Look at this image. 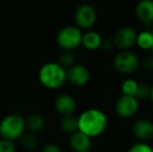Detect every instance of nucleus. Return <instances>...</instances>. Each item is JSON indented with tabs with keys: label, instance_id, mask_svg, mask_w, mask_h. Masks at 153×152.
<instances>
[{
	"label": "nucleus",
	"instance_id": "nucleus-4",
	"mask_svg": "<svg viewBox=\"0 0 153 152\" xmlns=\"http://www.w3.org/2000/svg\"><path fill=\"white\" fill-rule=\"evenodd\" d=\"M82 30L76 25H67L57 31L55 41L64 51H73L81 46Z\"/></svg>",
	"mask_w": 153,
	"mask_h": 152
},
{
	"label": "nucleus",
	"instance_id": "nucleus-13",
	"mask_svg": "<svg viewBox=\"0 0 153 152\" xmlns=\"http://www.w3.org/2000/svg\"><path fill=\"white\" fill-rule=\"evenodd\" d=\"M69 145L73 152H90L92 149V139L77 130L70 134Z\"/></svg>",
	"mask_w": 153,
	"mask_h": 152
},
{
	"label": "nucleus",
	"instance_id": "nucleus-14",
	"mask_svg": "<svg viewBox=\"0 0 153 152\" xmlns=\"http://www.w3.org/2000/svg\"><path fill=\"white\" fill-rule=\"evenodd\" d=\"M102 40L103 39L100 33L95 30H92V29H89L85 33H82L81 46L89 51L98 50V49H100Z\"/></svg>",
	"mask_w": 153,
	"mask_h": 152
},
{
	"label": "nucleus",
	"instance_id": "nucleus-23",
	"mask_svg": "<svg viewBox=\"0 0 153 152\" xmlns=\"http://www.w3.org/2000/svg\"><path fill=\"white\" fill-rule=\"evenodd\" d=\"M0 152H16V144L14 141L5 139L0 140Z\"/></svg>",
	"mask_w": 153,
	"mask_h": 152
},
{
	"label": "nucleus",
	"instance_id": "nucleus-3",
	"mask_svg": "<svg viewBox=\"0 0 153 152\" xmlns=\"http://www.w3.org/2000/svg\"><path fill=\"white\" fill-rule=\"evenodd\" d=\"M26 131L25 118L18 114H10L0 121V136L10 141L19 140Z\"/></svg>",
	"mask_w": 153,
	"mask_h": 152
},
{
	"label": "nucleus",
	"instance_id": "nucleus-9",
	"mask_svg": "<svg viewBox=\"0 0 153 152\" xmlns=\"http://www.w3.org/2000/svg\"><path fill=\"white\" fill-rule=\"evenodd\" d=\"M91 73L85 66L81 64H74L72 67L67 69V81L77 87H85L89 83Z\"/></svg>",
	"mask_w": 153,
	"mask_h": 152
},
{
	"label": "nucleus",
	"instance_id": "nucleus-10",
	"mask_svg": "<svg viewBox=\"0 0 153 152\" xmlns=\"http://www.w3.org/2000/svg\"><path fill=\"white\" fill-rule=\"evenodd\" d=\"M132 133L140 142L153 140V122L147 119H139L132 125Z\"/></svg>",
	"mask_w": 153,
	"mask_h": 152
},
{
	"label": "nucleus",
	"instance_id": "nucleus-15",
	"mask_svg": "<svg viewBox=\"0 0 153 152\" xmlns=\"http://www.w3.org/2000/svg\"><path fill=\"white\" fill-rule=\"evenodd\" d=\"M25 124H26V129L29 130V132L36 133L43 130L46 125L45 118L40 114H31L25 119Z\"/></svg>",
	"mask_w": 153,
	"mask_h": 152
},
{
	"label": "nucleus",
	"instance_id": "nucleus-18",
	"mask_svg": "<svg viewBox=\"0 0 153 152\" xmlns=\"http://www.w3.org/2000/svg\"><path fill=\"white\" fill-rule=\"evenodd\" d=\"M19 140H20L21 146L27 151L34 150V149H36V147L39 145L38 139H36V136L32 132H24L23 136Z\"/></svg>",
	"mask_w": 153,
	"mask_h": 152
},
{
	"label": "nucleus",
	"instance_id": "nucleus-17",
	"mask_svg": "<svg viewBox=\"0 0 153 152\" xmlns=\"http://www.w3.org/2000/svg\"><path fill=\"white\" fill-rule=\"evenodd\" d=\"M59 127L62 131L67 134H72L73 132L77 131V117L74 115L62 116L59 122Z\"/></svg>",
	"mask_w": 153,
	"mask_h": 152
},
{
	"label": "nucleus",
	"instance_id": "nucleus-28",
	"mask_svg": "<svg viewBox=\"0 0 153 152\" xmlns=\"http://www.w3.org/2000/svg\"><path fill=\"white\" fill-rule=\"evenodd\" d=\"M150 51H151V55L153 56V45H152V47H151V50H150Z\"/></svg>",
	"mask_w": 153,
	"mask_h": 152
},
{
	"label": "nucleus",
	"instance_id": "nucleus-19",
	"mask_svg": "<svg viewBox=\"0 0 153 152\" xmlns=\"http://www.w3.org/2000/svg\"><path fill=\"white\" fill-rule=\"evenodd\" d=\"M137 85H139V81L135 80L133 78H126L122 82L121 90L122 94L126 96H135L137 90Z\"/></svg>",
	"mask_w": 153,
	"mask_h": 152
},
{
	"label": "nucleus",
	"instance_id": "nucleus-26",
	"mask_svg": "<svg viewBox=\"0 0 153 152\" xmlns=\"http://www.w3.org/2000/svg\"><path fill=\"white\" fill-rule=\"evenodd\" d=\"M114 47H115V45H114L113 40H111V39H103L102 43H101L100 49L102 51H104V52H108V51H111Z\"/></svg>",
	"mask_w": 153,
	"mask_h": 152
},
{
	"label": "nucleus",
	"instance_id": "nucleus-21",
	"mask_svg": "<svg viewBox=\"0 0 153 152\" xmlns=\"http://www.w3.org/2000/svg\"><path fill=\"white\" fill-rule=\"evenodd\" d=\"M134 97L139 101H143V100L150 98V85H147L146 82H139Z\"/></svg>",
	"mask_w": 153,
	"mask_h": 152
},
{
	"label": "nucleus",
	"instance_id": "nucleus-25",
	"mask_svg": "<svg viewBox=\"0 0 153 152\" xmlns=\"http://www.w3.org/2000/svg\"><path fill=\"white\" fill-rule=\"evenodd\" d=\"M41 152H62V149L54 143H47L42 147Z\"/></svg>",
	"mask_w": 153,
	"mask_h": 152
},
{
	"label": "nucleus",
	"instance_id": "nucleus-5",
	"mask_svg": "<svg viewBox=\"0 0 153 152\" xmlns=\"http://www.w3.org/2000/svg\"><path fill=\"white\" fill-rule=\"evenodd\" d=\"M140 59L134 52L129 50L120 51L116 54L113 61V66L117 72L123 75L132 74L139 69Z\"/></svg>",
	"mask_w": 153,
	"mask_h": 152
},
{
	"label": "nucleus",
	"instance_id": "nucleus-27",
	"mask_svg": "<svg viewBox=\"0 0 153 152\" xmlns=\"http://www.w3.org/2000/svg\"><path fill=\"white\" fill-rule=\"evenodd\" d=\"M150 99L153 102V85H150Z\"/></svg>",
	"mask_w": 153,
	"mask_h": 152
},
{
	"label": "nucleus",
	"instance_id": "nucleus-2",
	"mask_svg": "<svg viewBox=\"0 0 153 152\" xmlns=\"http://www.w3.org/2000/svg\"><path fill=\"white\" fill-rule=\"evenodd\" d=\"M40 83L48 90H59L67 82V69L57 62H48L40 68L38 73Z\"/></svg>",
	"mask_w": 153,
	"mask_h": 152
},
{
	"label": "nucleus",
	"instance_id": "nucleus-22",
	"mask_svg": "<svg viewBox=\"0 0 153 152\" xmlns=\"http://www.w3.org/2000/svg\"><path fill=\"white\" fill-rule=\"evenodd\" d=\"M127 152H153V147L145 142H139L133 144Z\"/></svg>",
	"mask_w": 153,
	"mask_h": 152
},
{
	"label": "nucleus",
	"instance_id": "nucleus-12",
	"mask_svg": "<svg viewBox=\"0 0 153 152\" xmlns=\"http://www.w3.org/2000/svg\"><path fill=\"white\" fill-rule=\"evenodd\" d=\"M135 16L146 26L153 25V0H140L135 5Z\"/></svg>",
	"mask_w": 153,
	"mask_h": 152
},
{
	"label": "nucleus",
	"instance_id": "nucleus-16",
	"mask_svg": "<svg viewBox=\"0 0 153 152\" xmlns=\"http://www.w3.org/2000/svg\"><path fill=\"white\" fill-rule=\"evenodd\" d=\"M135 45L141 50H151V47L153 45V33L151 30H147V29L140 31L139 33H137Z\"/></svg>",
	"mask_w": 153,
	"mask_h": 152
},
{
	"label": "nucleus",
	"instance_id": "nucleus-20",
	"mask_svg": "<svg viewBox=\"0 0 153 152\" xmlns=\"http://www.w3.org/2000/svg\"><path fill=\"white\" fill-rule=\"evenodd\" d=\"M57 63L62 66L65 69H69L74 64H76V57H75V54L72 51H62L61 55L59 56Z\"/></svg>",
	"mask_w": 153,
	"mask_h": 152
},
{
	"label": "nucleus",
	"instance_id": "nucleus-1",
	"mask_svg": "<svg viewBox=\"0 0 153 152\" xmlns=\"http://www.w3.org/2000/svg\"><path fill=\"white\" fill-rule=\"evenodd\" d=\"M108 120L103 110L88 108L77 117V130L91 139L100 136L106 130Z\"/></svg>",
	"mask_w": 153,
	"mask_h": 152
},
{
	"label": "nucleus",
	"instance_id": "nucleus-29",
	"mask_svg": "<svg viewBox=\"0 0 153 152\" xmlns=\"http://www.w3.org/2000/svg\"><path fill=\"white\" fill-rule=\"evenodd\" d=\"M151 31H152V33H153V25H152V29H151Z\"/></svg>",
	"mask_w": 153,
	"mask_h": 152
},
{
	"label": "nucleus",
	"instance_id": "nucleus-6",
	"mask_svg": "<svg viewBox=\"0 0 153 152\" xmlns=\"http://www.w3.org/2000/svg\"><path fill=\"white\" fill-rule=\"evenodd\" d=\"M75 25L81 30H89L97 21V12L90 4H81L76 8L74 14Z\"/></svg>",
	"mask_w": 153,
	"mask_h": 152
},
{
	"label": "nucleus",
	"instance_id": "nucleus-8",
	"mask_svg": "<svg viewBox=\"0 0 153 152\" xmlns=\"http://www.w3.org/2000/svg\"><path fill=\"white\" fill-rule=\"evenodd\" d=\"M137 31L130 26L121 27L114 37V45L120 51L129 50L135 45Z\"/></svg>",
	"mask_w": 153,
	"mask_h": 152
},
{
	"label": "nucleus",
	"instance_id": "nucleus-24",
	"mask_svg": "<svg viewBox=\"0 0 153 152\" xmlns=\"http://www.w3.org/2000/svg\"><path fill=\"white\" fill-rule=\"evenodd\" d=\"M140 66L144 68L147 71L152 72L153 71V56L150 55V56H147L143 59L142 62H140Z\"/></svg>",
	"mask_w": 153,
	"mask_h": 152
},
{
	"label": "nucleus",
	"instance_id": "nucleus-11",
	"mask_svg": "<svg viewBox=\"0 0 153 152\" xmlns=\"http://www.w3.org/2000/svg\"><path fill=\"white\" fill-rule=\"evenodd\" d=\"M77 108V103L74 97L69 94H59L54 100V110L57 114L62 116L74 115Z\"/></svg>",
	"mask_w": 153,
	"mask_h": 152
},
{
	"label": "nucleus",
	"instance_id": "nucleus-7",
	"mask_svg": "<svg viewBox=\"0 0 153 152\" xmlns=\"http://www.w3.org/2000/svg\"><path fill=\"white\" fill-rule=\"evenodd\" d=\"M140 108V101L133 96L122 95L118 98L115 104L116 114L123 119L133 117L137 113Z\"/></svg>",
	"mask_w": 153,
	"mask_h": 152
}]
</instances>
